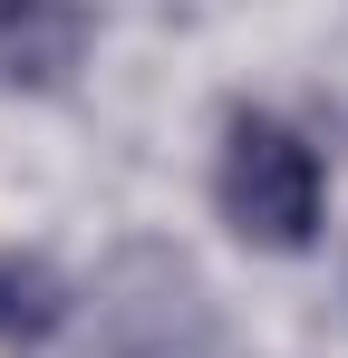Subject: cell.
Here are the masks:
<instances>
[{
    "label": "cell",
    "instance_id": "1",
    "mask_svg": "<svg viewBox=\"0 0 348 358\" xmlns=\"http://www.w3.org/2000/svg\"><path fill=\"white\" fill-rule=\"evenodd\" d=\"M213 213L252 252H310L329 223V165L300 126L232 107L223 117V155H213Z\"/></svg>",
    "mask_w": 348,
    "mask_h": 358
},
{
    "label": "cell",
    "instance_id": "2",
    "mask_svg": "<svg viewBox=\"0 0 348 358\" xmlns=\"http://www.w3.org/2000/svg\"><path fill=\"white\" fill-rule=\"evenodd\" d=\"M97 339L107 358H174L203 339V281H194V262L165 252V242H136V252H116L107 281H97Z\"/></svg>",
    "mask_w": 348,
    "mask_h": 358
},
{
    "label": "cell",
    "instance_id": "3",
    "mask_svg": "<svg viewBox=\"0 0 348 358\" xmlns=\"http://www.w3.org/2000/svg\"><path fill=\"white\" fill-rule=\"evenodd\" d=\"M87 39H97L87 0H0V87H29V97L68 87Z\"/></svg>",
    "mask_w": 348,
    "mask_h": 358
},
{
    "label": "cell",
    "instance_id": "4",
    "mask_svg": "<svg viewBox=\"0 0 348 358\" xmlns=\"http://www.w3.org/2000/svg\"><path fill=\"white\" fill-rule=\"evenodd\" d=\"M68 310H78V291H68V271H58L49 252L0 242V349H10V358H39L58 329H68Z\"/></svg>",
    "mask_w": 348,
    "mask_h": 358
}]
</instances>
